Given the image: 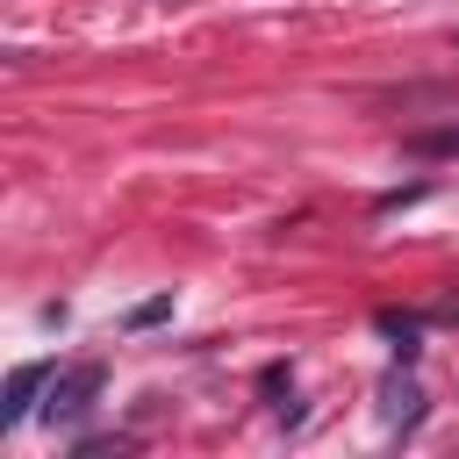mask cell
I'll return each instance as SVG.
<instances>
[{"instance_id": "obj_1", "label": "cell", "mask_w": 459, "mask_h": 459, "mask_svg": "<svg viewBox=\"0 0 459 459\" xmlns=\"http://www.w3.org/2000/svg\"><path fill=\"white\" fill-rule=\"evenodd\" d=\"M100 387H108V366L100 359H86V366H65V373H50V387H43V423H79L93 402H100Z\"/></svg>"}, {"instance_id": "obj_4", "label": "cell", "mask_w": 459, "mask_h": 459, "mask_svg": "<svg viewBox=\"0 0 459 459\" xmlns=\"http://www.w3.org/2000/svg\"><path fill=\"white\" fill-rule=\"evenodd\" d=\"M416 151H459V129H437V136H416Z\"/></svg>"}, {"instance_id": "obj_3", "label": "cell", "mask_w": 459, "mask_h": 459, "mask_svg": "<svg viewBox=\"0 0 459 459\" xmlns=\"http://www.w3.org/2000/svg\"><path fill=\"white\" fill-rule=\"evenodd\" d=\"M165 316H172V301L158 294V301H143V308H129V330H143V323H165Z\"/></svg>"}, {"instance_id": "obj_2", "label": "cell", "mask_w": 459, "mask_h": 459, "mask_svg": "<svg viewBox=\"0 0 459 459\" xmlns=\"http://www.w3.org/2000/svg\"><path fill=\"white\" fill-rule=\"evenodd\" d=\"M43 387H50V366H14V373H7V402H0V430H22V423L43 409V402H36Z\"/></svg>"}]
</instances>
